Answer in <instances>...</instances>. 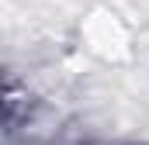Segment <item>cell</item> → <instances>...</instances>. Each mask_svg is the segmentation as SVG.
I'll return each instance as SVG.
<instances>
[{
	"label": "cell",
	"mask_w": 149,
	"mask_h": 145,
	"mask_svg": "<svg viewBox=\"0 0 149 145\" xmlns=\"http://www.w3.org/2000/svg\"><path fill=\"white\" fill-rule=\"evenodd\" d=\"M10 110H14V93H10V86H7V79L0 72V121L10 117Z\"/></svg>",
	"instance_id": "1"
}]
</instances>
